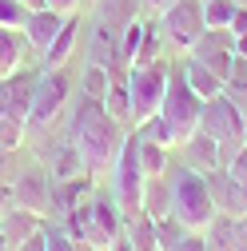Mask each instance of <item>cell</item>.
<instances>
[{
	"mask_svg": "<svg viewBox=\"0 0 247 251\" xmlns=\"http://www.w3.org/2000/svg\"><path fill=\"white\" fill-rule=\"evenodd\" d=\"M64 120H68V132L64 136L80 148L88 172L92 176L104 172L112 164V155H116V148H120V140H124L128 128H120V124L104 112V104L92 100V96H84V92H76V100H72V108H68Z\"/></svg>",
	"mask_w": 247,
	"mask_h": 251,
	"instance_id": "obj_1",
	"label": "cell"
},
{
	"mask_svg": "<svg viewBox=\"0 0 247 251\" xmlns=\"http://www.w3.org/2000/svg\"><path fill=\"white\" fill-rule=\"evenodd\" d=\"M72 100H76V72L68 64H60V68H44L40 64L36 92H32V112H28V140L56 132L60 120L68 116Z\"/></svg>",
	"mask_w": 247,
	"mask_h": 251,
	"instance_id": "obj_2",
	"label": "cell"
},
{
	"mask_svg": "<svg viewBox=\"0 0 247 251\" xmlns=\"http://www.w3.org/2000/svg\"><path fill=\"white\" fill-rule=\"evenodd\" d=\"M56 224H64L68 235H76V239L92 243L96 251H104V247H112V239L124 231V211H120V203L112 200V192L92 187V196L80 200L64 219H56Z\"/></svg>",
	"mask_w": 247,
	"mask_h": 251,
	"instance_id": "obj_3",
	"label": "cell"
},
{
	"mask_svg": "<svg viewBox=\"0 0 247 251\" xmlns=\"http://www.w3.org/2000/svg\"><path fill=\"white\" fill-rule=\"evenodd\" d=\"M168 187H172V215L183 227L203 231L215 219V200H211V187H207L203 172H196L188 164H172L168 168Z\"/></svg>",
	"mask_w": 247,
	"mask_h": 251,
	"instance_id": "obj_4",
	"label": "cell"
},
{
	"mask_svg": "<svg viewBox=\"0 0 247 251\" xmlns=\"http://www.w3.org/2000/svg\"><path fill=\"white\" fill-rule=\"evenodd\" d=\"M108 172H112V187H108V192L120 203L124 219L136 215V211H144V183H148V176L140 168V132L136 128L124 132V140H120V148L112 155Z\"/></svg>",
	"mask_w": 247,
	"mask_h": 251,
	"instance_id": "obj_5",
	"label": "cell"
},
{
	"mask_svg": "<svg viewBox=\"0 0 247 251\" xmlns=\"http://www.w3.org/2000/svg\"><path fill=\"white\" fill-rule=\"evenodd\" d=\"M199 128L220 144V168H227V160L247 144V128H243V116L239 108L227 100V92H220V96L203 100V112H199Z\"/></svg>",
	"mask_w": 247,
	"mask_h": 251,
	"instance_id": "obj_6",
	"label": "cell"
},
{
	"mask_svg": "<svg viewBox=\"0 0 247 251\" xmlns=\"http://www.w3.org/2000/svg\"><path fill=\"white\" fill-rule=\"evenodd\" d=\"M172 68H175V64H172L168 56L156 60V64H136V68H128V96H132V120H136V128H140L148 116L160 112Z\"/></svg>",
	"mask_w": 247,
	"mask_h": 251,
	"instance_id": "obj_7",
	"label": "cell"
},
{
	"mask_svg": "<svg viewBox=\"0 0 247 251\" xmlns=\"http://www.w3.org/2000/svg\"><path fill=\"white\" fill-rule=\"evenodd\" d=\"M8 187H12V203L16 207H28V211L52 219V172H48V164H40V160L16 164Z\"/></svg>",
	"mask_w": 247,
	"mask_h": 251,
	"instance_id": "obj_8",
	"label": "cell"
},
{
	"mask_svg": "<svg viewBox=\"0 0 247 251\" xmlns=\"http://www.w3.org/2000/svg\"><path fill=\"white\" fill-rule=\"evenodd\" d=\"M199 112H203V100L188 88V80L179 76V68H172L168 76V88H164V104H160V116L172 124L175 140L183 144L196 128H199Z\"/></svg>",
	"mask_w": 247,
	"mask_h": 251,
	"instance_id": "obj_9",
	"label": "cell"
},
{
	"mask_svg": "<svg viewBox=\"0 0 247 251\" xmlns=\"http://www.w3.org/2000/svg\"><path fill=\"white\" fill-rule=\"evenodd\" d=\"M203 0H175V4L160 16V32L164 44L179 48V52H192L196 40L203 36Z\"/></svg>",
	"mask_w": 247,
	"mask_h": 251,
	"instance_id": "obj_10",
	"label": "cell"
},
{
	"mask_svg": "<svg viewBox=\"0 0 247 251\" xmlns=\"http://www.w3.org/2000/svg\"><path fill=\"white\" fill-rule=\"evenodd\" d=\"M188 56H196L211 76H220L227 84L231 80V60H235V32L231 28H203V36L196 40V48Z\"/></svg>",
	"mask_w": 247,
	"mask_h": 251,
	"instance_id": "obj_11",
	"label": "cell"
},
{
	"mask_svg": "<svg viewBox=\"0 0 247 251\" xmlns=\"http://www.w3.org/2000/svg\"><path fill=\"white\" fill-rule=\"evenodd\" d=\"M36 76H40V68H32V64L0 76V116L28 120V112H32V92H36Z\"/></svg>",
	"mask_w": 247,
	"mask_h": 251,
	"instance_id": "obj_12",
	"label": "cell"
},
{
	"mask_svg": "<svg viewBox=\"0 0 247 251\" xmlns=\"http://www.w3.org/2000/svg\"><path fill=\"white\" fill-rule=\"evenodd\" d=\"M80 36H84V16H80V12H68L64 24H60V32L52 36V44L44 48L40 64H44V68H60V64H68V60L80 52Z\"/></svg>",
	"mask_w": 247,
	"mask_h": 251,
	"instance_id": "obj_13",
	"label": "cell"
},
{
	"mask_svg": "<svg viewBox=\"0 0 247 251\" xmlns=\"http://www.w3.org/2000/svg\"><path fill=\"white\" fill-rule=\"evenodd\" d=\"M207 187H211V200H215V211H223V215H247V183L231 179L223 168H215L207 172Z\"/></svg>",
	"mask_w": 247,
	"mask_h": 251,
	"instance_id": "obj_14",
	"label": "cell"
},
{
	"mask_svg": "<svg viewBox=\"0 0 247 251\" xmlns=\"http://www.w3.org/2000/svg\"><path fill=\"white\" fill-rule=\"evenodd\" d=\"M60 24H64V16L60 12H52V8H32L28 12V20H24V40H28V52H36V56H44V48L52 44V36L60 32Z\"/></svg>",
	"mask_w": 247,
	"mask_h": 251,
	"instance_id": "obj_15",
	"label": "cell"
},
{
	"mask_svg": "<svg viewBox=\"0 0 247 251\" xmlns=\"http://www.w3.org/2000/svg\"><path fill=\"white\" fill-rule=\"evenodd\" d=\"M179 155H183V164H188V168H196V172H203V176L220 168V144H215L203 128H196L188 140L179 144Z\"/></svg>",
	"mask_w": 247,
	"mask_h": 251,
	"instance_id": "obj_16",
	"label": "cell"
},
{
	"mask_svg": "<svg viewBox=\"0 0 247 251\" xmlns=\"http://www.w3.org/2000/svg\"><path fill=\"white\" fill-rule=\"evenodd\" d=\"M44 224H48L44 215H36V211H28V207H16V203H12L4 215H0V243L12 251L20 239H28V235H32L36 227H44Z\"/></svg>",
	"mask_w": 247,
	"mask_h": 251,
	"instance_id": "obj_17",
	"label": "cell"
},
{
	"mask_svg": "<svg viewBox=\"0 0 247 251\" xmlns=\"http://www.w3.org/2000/svg\"><path fill=\"white\" fill-rule=\"evenodd\" d=\"M48 172H52V179H80V176H92L88 164H84V155H80V148H76L68 136H60V140L52 144Z\"/></svg>",
	"mask_w": 247,
	"mask_h": 251,
	"instance_id": "obj_18",
	"label": "cell"
},
{
	"mask_svg": "<svg viewBox=\"0 0 247 251\" xmlns=\"http://www.w3.org/2000/svg\"><path fill=\"white\" fill-rule=\"evenodd\" d=\"M92 16L100 24H108L112 32H124L132 20L144 16V4L140 0H92Z\"/></svg>",
	"mask_w": 247,
	"mask_h": 251,
	"instance_id": "obj_19",
	"label": "cell"
},
{
	"mask_svg": "<svg viewBox=\"0 0 247 251\" xmlns=\"http://www.w3.org/2000/svg\"><path fill=\"white\" fill-rule=\"evenodd\" d=\"M175 68H179V76L188 80V88L196 92L199 100H211V96H220V92H223V80H220V76H211V72L199 64L196 56H183Z\"/></svg>",
	"mask_w": 247,
	"mask_h": 251,
	"instance_id": "obj_20",
	"label": "cell"
},
{
	"mask_svg": "<svg viewBox=\"0 0 247 251\" xmlns=\"http://www.w3.org/2000/svg\"><path fill=\"white\" fill-rule=\"evenodd\" d=\"M28 64V40L20 28H4L0 24V76H8L16 68Z\"/></svg>",
	"mask_w": 247,
	"mask_h": 251,
	"instance_id": "obj_21",
	"label": "cell"
},
{
	"mask_svg": "<svg viewBox=\"0 0 247 251\" xmlns=\"http://www.w3.org/2000/svg\"><path fill=\"white\" fill-rule=\"evenodd\" d=\"M100 104H104V112L120 124V128H128V132L136 128V120H132V96H128V80H112V88L104 92Z\"/></svg>",
	"mask_w": 247,
	"mask_h": 251,
	"instance_id": "obj_22",
	"label": "cell"
},
{
	"mask_svg": "<svg viewBox=\"0 0 247 251\" xmlns=\"http://www.w3.org/2000/svg\"><path fill=\"white\" fill-rule=\"evenodd\" d=\"M144 215H151V219L172 215V187H168V172H164V176H148V183H144Z\"/></svg>",
	"mask_w": 247,
	"mask_h": 251,
	"instance_id": "obj_23",
	"label": "cell"
},
{
	"mask_svg": "<svg viewBox=\"0 0 247 251\" xmlns=\"http://www.w3.org/2000/svg\"><path fill=\"white\" fill-rule=\"evenodd\" d=\"M124 235H128V243H132L136 251H160V239H156V219L144 215V211H136V215L124 219Z\"/></svg>",
	"mask_w": 247,
	"mask_h": 251,
	"instance_id": "obj_24",
	"label": "cell"
},
{
	"mask_svg": "<svg viewBox=\"0 0 247 251\" xmlns=\"http://www.w3.org/2000/svg\"><path fill=\"white\" fill-rule=\"evenodd\" d=\"M112 88V72L104 64H80L76 72V92H84V96L92 100H104V92Z\"/></svg>",
	"mask_w": 247,
	"mask_h": 251,
	"instance_id": "obj_25",
	"label": "cell"
},
{
	"mask_svg": "<svg viewBox=\"0 0 247 251\" xmlns=\"http://www.w3.org/2000/svg\"><path fill=\"white\" fill-rule=\"evenodd\" d=\"M140 168H144V176H164L172 168V148L151 144V140L140 136Z\"/></svg>",
	"mask_w": 247,
	"mask_h": 251,
	"instance_id": "obj_26",
	"label": "cell"
},
{
	"mask_svg": "<svg viewBox=\"0 0 247 251\" xmlns=\"http://www.w3.org/2000/svg\"><path fill=\"white\" fill-rule=\"evenodd\" d=\"M156 60H164V32H160V24H148L144 36H140V48L132 56V68L136 64H156Z\"/></svg>",
	"mask_w": 247,
	"mask_h": 251,
	"instance_id": "obj_27",
	"label": "cell"
},
{
	"mask_svg": "<svg viewBox=\"0 0 247 251\" xmlns=\"http://www.w3.org/2000/svg\"><path fill=\"white\" fill-rule=\"evenodd\" d=\"M0 148L24 151V148H28V120H20V116H0Z\"/></svg>",
	"mask_w": 247,
	"mask_h": 251,
	"instance_id": "obj_28",
	"label": "cell"
},
{
	"mask_svg": "<svg viewBox=\"0 0 247 251\" xmlns=\"http://www.w3.org/2000/svg\"><path fill=\"white\" fill-rule=\"evenodd\" d=\"M136 132H140L144 140H151V144H164V148H172V151L179 148V140H175V132H172V124H168L160 112H156V116H148Z\"/></svg>",
	"mask_w": 247,
	"mask_h": 251,
	"instance_id": "obj_29",
	"label": "cell"
},
{
	"mask_svg": "<svg viewBox=\"0 0 247 251\" xmlns=\"http://www.w3.org/2000/svg\"><path fill=\"white\" fill-rule=\"evenodd\" d=\"M48 251H96L92 243H84V239H76V235H68V227L64 224H56V219H48Z\"/></svg>",
	"mask_w": 247,
	"mask_h": 251,
	"instance_id": "obj_30",
	"label": "cell"
},
{
	"mask_svg": "<svg viewBox=\"0 0 247 251\" xmlns=\"http://www.w3.org/2000/svg\"><path fill=\"white\" fill-rule=\"evenodd\" d=\"M235 0H203V24L207 28H231Z\"/></svg>",
	"mask_w": 247,
	"mask_h": 251,
	"instance_id": "obj_31",
	"label": "cell"
},
{
	"mask_svg": "<svg viewBox=\"0 0 247 251\" xmlns=\"http://www.w3.org/2000/svg\"><path fill=\"white\" fill-rule=\"evenodd\" d=\"M183 231H192V227H183L175 215H164V219H156V239H160V251H168Z\"/></svg>",
	"mask_w": 247,
	"mask_h": 251,
	"instance_id": "obj_32",
	"label": "cell"
},
{
	"mask_svg": "<svg viewBox=\"0 0 247 251\" xmlns=\"http://www.w3.org/2000/svg\"><path fill=\"white\" fill-rule=\"evenodd\" d=\"M28 8L24 0H0V24L4 28H24V20H28Z\"/></svg>",
	"mask_w": 247,
	"mask_h": 251,
	"instance_id": "obj_33",
	"label": "cell"
},
{
	"mask_svg": "<svg viewBox=\"0 0 247 251\" xmlns=\"http://www.w3.org/2000/svg\"><path fill=\"white\" fill-rule=\"evenodd\" d=\"M168 251H211V247H207V235L203 231H183Z\"/></svg>",
	"mask_w": 247,
	"mask_h": 251,
	"instance_id": "obj_34",
	"label": "cell"
},
{
	"mask_svg": "<svg viewBox=\"0 0 247 251\" xmlns=\"http://www.w3.org/2000/svg\"><path fill=\"white\" fill-rule=\"evenodd\" d=\"M223 172H227L231 179H239V183H247V144H243V148H239V151L231 155V160H227V168H223Z\"/></svg>",
	"mask_w": 247,
	"mask_h": 251,
	"instance_id": "obj_35",
	"label": "cell"
},
{
	"mask_svg": "<svg viewBox=\"0 0 247 251\" xmlns=\"http://www.w3.org/2000/svg\"><path fill=\"white\" fill-rule=\"evenodd\" d=\"M44 227H48V224H44ZM44 227H36L28 239H20L12 251H48V231H44Z\"/></svg>",
	"mask_w": 247,
	"mask_h": 251,
	"instance_id": "obj_36",
	"label": "cell"
},
{
	"mask_svg": "<svg viewBox=\"0 0 247 251\" xmlns=\"http://www.w3.org/2000/svg\"><path fill=\"white\" fill-rule=\"evenodd\" d=\"M231 251H247V215L231 219Z\"/></svg>",
	"mask_w": 247,
	"mask_h": 251,
	"instance_id": "obj_37",
	"label": "cell"
},
{
	"mask_svg": "<svg viewBox=\"0 0 247 251\" xmlns=\"http://www.w3.org/2000/svg\"><path fill=\"white\" fill-rule=\"evenodd\" d=\"M16 164H20V151H8V148H0V179H12Z\"/></svg>",
	"mask_w": 247,
	"mask_h": 251,
	"instance_id": "obj_38",
	"label": "cell"
},
{
	"mask_svg": "<svg viewBox=\"0 0 247 251\" xmlns=\"http://www.w3.org/2000/svg\"><path fill=\"white\" fill-rule=\"evenodd\" d=\"M84 4V0H44V8H52V12H60V16H68V12H76Z\"/></svg>",
	"mask_w": 247,
	"mask_h": 251,
	"instance_id": "obj_39",
	"label": "cell"
},
{
	"mask_svg": "<svg viewBox=\"0 0 247 251\" xmlns=\"http://www.w3.org/2000/svg\"><path fill=\"white\" fill-rule=\"evenodd\" d=\"M231 32L243 36L247 32V4H235V16H231Z\"/></svg>",
	"mask_w": 247,
	"mask_h": 251,
	"instance_id": "obj_40",
	"label": "cell"
},
{
	"mask_svg": "<svg viewBox=\"0 0 247 251\" xmlns=\"http://www.w3.org/2000/svg\"><path fill=\"white\" fill-rule=\"evenodd\" d=\"M140 4H144V12H151V16H164L175 0H140Z\"/></svg>",
	"mask_w": 247,
	"mask_h": 251,
	"instance_id": "obj_41",
	"label": "cell"
},
{
	"mask_svg": "<svg viewBox=\"0 0 247 251\" xmlns=\"http://www.w3.org/2000/svg\"><path fill=\"white\" fill-rule=\"evenodd\" d=\"M8 207H12V187H8V179H0V215Z\"/></svg>",
	"mask_w": 247,
	"mask_h": 251,
	"instance_id": "obj_42",
	"label": "cell"
},
{
	"mask_svg": "<svg viewBox=\"0 0 247 251\" xmlns=\"http://www.w3.org/2000/svg\"><path fill=\"white\" fill-rule=\"evenodd\" d=\"M104 251H136V247L128 243V235H124V231H120V235L112 239V247H104Z\"/></svg>",
	"mask_w": 247,
	"mask_h": 251,
	"instance_id": "obj_43",
	"label": "cell"
},
{
	"mask_svg": "<svg viewBox=\"0 0 247 251\" xmlns=\"http://www.w3.org/2000/svg\"><path fill=\"white\" fill-rule=\"evenodd\" d=\"M235 52H239V56H247V32H243V36H235Z\"/></svg>",
	"mask_w": 247,
	"mask_h": 251,
	"instance_id": "obj_44",
	"label": "cell"
},
{
	"mask_svg": "<svg viewBox=\"0 0 247 251\" xmlns=\"http://www.w3.org/2000/svg\"><path fill=\"white\" fill-rule=\"evenodd\" d=\"M24 4H28V8H44V0H24Z\"/></svg>",
	"mask_w": 247,
	"mask_h": 251,
	"instance_id": "obj_45",
	"label": "cell"
},
{
	"mask_svg": "<svg viewBox=\"0 0 247 251\" xmlns=\"http://www.w3.org/2000/svg\"><path fill=\"white\" fill-rule=\"evenodd\" d=\"M235 4H247V0H235Z\"/></svg>",
	"mask_w": 247,
	"mask_h": 251,
	"instance_id": "obj_46",
	"label": "cell"
},
{
	"mask_svg": "<svg viewBox=\"0 0 247 251\" xmlns=\"http://www.w3.org/2000/svg\"><path fill=\"white\" fill-rule=\"evenodd\" d=\"M88 4H92V0H88Z\"/></svg>",
	"mask_w": 247,
	"mask_h": 251,
	"instance_id": "obj_47",
	"label": "cell"
}]
</instances>
